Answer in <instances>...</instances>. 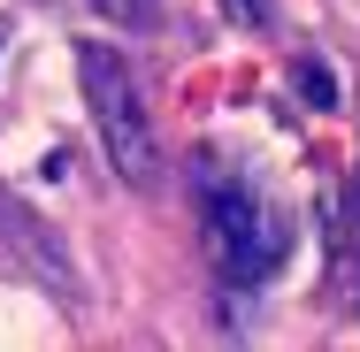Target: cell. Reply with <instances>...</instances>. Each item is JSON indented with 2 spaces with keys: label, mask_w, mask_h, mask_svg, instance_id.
<instances>
[{
  "label": "cell",
  "mask_w": 360,
  "mask_h": 352,
  "mask_svg": "<svg viewBox=\"0 0 360 352\" xmlns=\"http://www.w3.org/2000/svg\"><path fill=\"white\" fill-rule=\"evenodd\" d=\"M77 77H84V107H92V131H100L108 169L131 192H153L161 184V138H153V115H146L131 70L108 46H77Z\"/></svg>",
  "instance_id": "1"
},
{
  "label": "cell",
  "mask_w": 360,
  "mask_h": 352,
  "mask_svg": "<svg viewBox=\"0 0 360 352\" xmlns=\"http://www.w3.org/2000/svg\"><path fill=\"white\" fill-rule=\"evenodd\" d=\"M200 230H207V253L230 283H269L291 261V214L269 207L253 184H222L207 176V207H200Z\"/></svg>",
  "instance_id": "2"
},
{
  "label": "cell",
  "mask_w": 360,
  "mask_h": 352,
  "mask_svg": "<svg viewBox=\"0 0 360 352\" xmlns=\"http://www.w3.org/2000/svg\"><path fill=\"white\" fill-rule=\"evenodd\" d=\"M338 283H345V299L360 314V176H353V192L338 200Z\"/></svg>",
  "instance_id": "3"
},
{
  "label": "cell",
  "mask_w": 360,
  "mask_h": 352,
  "mask_svg": "<svg viewBox=\"0 0 360 352\" xmlns=\"http://www.w3.org/2000/svg\"><path fill=\"white\" fill-rule=\"evenodd\" d=\"M299 92H307V107H338V84L322 62H299Z\"/></svg>",
  "instance_id": "4"
},
{
  "label": "cell",
  "mask_w": 360,
  "mask_h": 352,
  "mask_svg": "<svg viewBox=\"0 0 360 352\" xmlns=\"http://www.w3.org/2000/svg\"><path fill=\"white\" fill-rule=\"evenodd\" d=\"M92 8H108L115 23H146V15H153V0H92Z\"/></svg>",
  "instance_id": "5"
},
{
  "label": "cell",
  "mask_w": 360,
  "mask_h": 352,
  "mask_svg": "<svg viewBox=\"0 0 360 352\" xmlns=\"http://www.w3.org/2000/svg\"><path fill=\"white\" fill-rule=\"evenodd\" d=\"M230 8H238L245 23H269V0H230Z\"/></svg>",
  "instance_id": "6"
},
{
  "label": "cell",
  "mask_w": 360,
  "mask_h": 352,
  "mask_svg": "<svg viewBox=\"0 0 360 352\" xmlns=\"http://www.w3.org/2000/svg\"><path fill=\"white\" fill-rule=\"evenodd\" d=\"M0 46H8V23H0Z\"/></svg>",
  "instance_id": "7"
}]
</instances>
